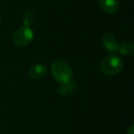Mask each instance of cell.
<instances>
[{
    "mask_svg": "<svg viewBox=\"0 0 134 134\" xmlns=\"http://www.w3.org/2000/svg\"><path fill=\"white\" fill-rule=\"evenodd\" d=\"M53 78L61 85H68L73 82L74 72L71 65L63 60H56L52 64Z\"/></svg>",
    "mask_w": 134,
    "mask_h": 134,
    "instance_id": "cell-1",
    "label": "cell"
},
{
    "mask_svg": "<svg viewBox=\"0 0 134 134\" xmlns=\"http://www.w3.org/2000/svg\"><path fill=\"white\" fill-rule=\"evenodd\" d=\"M101 72L105 75L108 76H114L117 75L122 71L123 63L121 59L118 55L111 53L104 58L101 63Z\"/></svg>",
    "mask_w": 134,
    "mask_h": 134,
    "instance_id": "cell-2",
    "label": "cell"
},
{
    "mask_svg": "<svg viewBox=\"0 0 134 134\" xmlns=\"http://www.w3.org/2000/svg\"><path fill=\"white\" fill-rule=\"evenodd\" d=\"M34 38L33 30L30 27L22 26L19 28L12 36V41L14 44L19 47H25L32 41Z\"/></svg>",
    "mask_w": 134,
    "mask_h": 134,
    "instance_id": "cell-3",
    "label": "cell"
},
{
    "mask_svg": "<svg viewBox=\"0 0 134 134\" xmlns=\"http://www.w3.org/2000/svg\"><path fill=\"white\" fill-rule=\"evenodd\" d=\"M102 45L108 52H116L118 51L119 44L117 42L115 36L110 32H107L102 37Z\"/></svg>",
    "mask_w": 134,
    "mask_h": 134,
    "instance_id": "cell-4",
    "label": "cell"
},
{
    "mask_svg": "<svg viewBox=\"0 0 134 134\" xmlns=\"http://www.w3.org/2000/svg\"><path fill=\"white\" fill-rule=\"evenodd\" d=\"M47 74V67L42 63H35L29 69V75L35 80H39L44 77Z\"/></svg>",
    "mask_w": 134,
    "mask_h": 134,
    "instance_id": "cell-5",
    "label": "cell"
},
{
    "mask_svg": "<svg viewBox=\"0 0 134 134\" xmlns=\"http://www.w3.org/2000/svg\"><path fill=\"white\" fill-rule=\"evenodd\" d=\"M101 9L108 14H114L119 10V0H98Z\"/></svg>",
    "mask_w": 134,
    "mask_h": 134,
    "instance_id": "cell-6",
    "label": "cell"
},
{
    "mask_svg": "<svg viewBox=\"0 0 134 134\" xmlns=\"http://www.w3.org/2000/svg\"><path fill=\"white\" fill-rule=\"evenodd\" d=\"M133 48H134L133 42L130 41H127L122 42L118 47V51H119L121 55L127 56V55H130L133 52Z\"/></svg>",
    "mask_w": 134,
    "mask_h": 134,
    "instance_id": "cell-7",
    "label": "cell"
},
{
    "mask_svg": "<svg viewBox=\"0 0 134 134\" xmlns=\"http://www.w3.org/2000/svg\"><path fill=\"white\" fill-rule=\"evenodd\" d=\"M34 19H35V15L32 11H25L22 15V21L24 23V26L30 27L32 23L34 22Z\"/></svg>",
    "mask_w": 134,
    "mask_h": 134,
    "instance_id": "cell-8",
    "label": "cell"
},
{
    "mask_svg": "<svg viewBox=\"0 0 134 134\" xmlns=\"http://www.w3.org/2000/svg\"><path fill=\"white\" fill-rule=\"evenodd\" d=\"M127 134H134L133 125H131V126L130 127V129H129V130H128V132H127Z\"/></svg>",
    "mask_w": 134,
    "mask_h": 134,
    "instance_id": "cell-9",
    "label": "cell"
},
{
    "mask_svg": "<svg viewBox=\"0 0 134 134\" xmlns=\"http://www.w3.org/2000/svg\"><path fill=\"white\" fill-rule=\"evenodd\" d=\"M0 23H1V16H0Z\"/></svg>",
    "mask_w": 134,
    "mask_h": 134,
    "instance_id": "cell-10",
    "label": "cell"
}]
</instances>
